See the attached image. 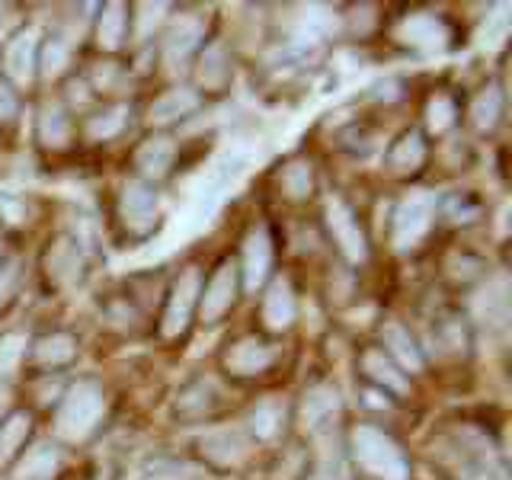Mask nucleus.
Instances as JSON below:
<instances>
[{
	"label": "nucleus",
	"instance_id": "f257e3e1",
	"mask_svg": "<svg viewBox=\"0 0 512 480\" xmlns=\"http://www.w3.org/2000/svg\"><path fill=\"white\" fill-rule=\"evenodd\" d=\"M346 448L365 480H410V458L388 429L375 423L352 426Z\"/></svg>",
	"mask_w": 512,
	"mask_h": 480
},
{
	"label": "nucleus",
	"instance_id": "f03ea898",
	"mask_svg": "<svg viewBox=\"0 0 512 480\" xmlns=\"http://www.w3.org/2000/svg\"><path fill=\"white\" fill-rule=\"evenodd\" d=\"M106 388L96 378H77L55 404V442H87L106 416Z\"/></svg>",
	"mask_w": 512,
	"mask_h": 480
},
{
	"label": "nucleus",
	"instance_id": "7ed1b4c3",
	"mask_svg": "<svg viewBox=\"0 0 512 480\" xmlns=\"http://www.w3.org/2000/svg\"><path fill=\"white\" fill-rule=\"evenodd\" d=\"M436 205H439V196H436V192H426V189H413L394 205L391 244H394L397 253H410L429 237L432 224L439 221L436 218Z\"/></svg>",
	"mask_w": 512,
	"mask_h": 480
},
{
	"label": "nucleus",
	"instance_id": "20e7f679",
	"mask_svg": "<svg viewBox=\"0 0 512 480\" xmlns=\"http://www.w3.org/2000/svg\"><path fill=\"white\" fill-rule=\"evenodd\" d=\"M205 32H208L205 16H199V13L173 16L164 29V36H160V42L154 45V55L160 58V64H164L170 74H180L205 48Z\"/></svg>",
	"mask_w": 512,
	"mask_h": 480
},
{
	"label": "nucleus",
	"instance_id": "39448f33",
	"mask_svg": "<svg viewBox=\"0 0 512 480\" xmlns=\"http://www.w3.org/2000/svg\"><path fill=\"white\" fill-rule=\"evenodd\" d=\"M240 295H244V288H240L237 260L224 256V260L212 272H208V279H202L196 320L202 327H218L221 320L237 308Z\"/></svg>",
	"mask_w": 512,
	"mask_h": 480
},
{
	"label": "nucleus",
	"instance_id": "423d86ee",
	"mask_svg": "<svg viewBox=\"0 0 512 480\" xmlns=\"http://www.w3.org/2000/svg\"><path fill=\"white\" fill-rule=\"evenodd\" d=\"M202 279H205V272L199 266H186L183 272H176L173 285L167 288L164 314H160V336H164V340H180L192 327L196 308H199Z\"/></svg>",
	"mask_w": 512,
	"mask_h": 480
},
{
	"label": "nucleus",
	"instance_id": "0eeeda50",
	"mask_svg": "<svg viewBox=\"0 0 512 480\" xmlns=\"http://www.w3.org/2000/svg\"><path fill=\"white\" fill-rule=\"evenodd\" d=\"M279 352L266 336L244 333L237 340L228 343V349L221 352V368L224 375L234 381H250V378H263L269 368H276Z\"/></svg>",
	"mask_w": 512,
	"mask_h": 480
},
{
	"label": "nucleus",
	"instance_id": "6e6552de",
	"mask_svg": "<svg viewBox=\"0 0 512 480\" xmlns=\"http://www.w3.org/2000/svg\"><path fill=\"white\" fill-rule=\"evenodd\" d=\"M324 218H327V234L336 244V253H340L349 266H362L372 250H368V237H365V228L356 215V208L340 196H330L327 208H324Z\"/></svg>",
	"mask_w": 512,
	"mask_h": 480
},
{
	"label": "nucleus",
	"instance_id": "1a4fd4ad",
	"mask_svg": "<svg viewBox=\"0 0 512 480\" xmlns=\"http://www.w3.org/2000/svg\"><path fill=\"white\" fill-rule=\"evenodd\" d=\"M292 416L308 436H327L343 416V397L330 381H314L311 388H304Z\"/></svg>",
	"mask_w": 512,
	"mask_h": 480
},
{
	"label": "nucleus",
	"instance_id": "9d476101",
	"mask_svg": "<svg viewBox=\"0 0 512 480\" xmlns=\"http://www.w3.org/2000/svg\"><path fill=\"white\" fill-rule=\"evenodd\" d=\"M272 266H276V240H272L266 224H253L247 231L244 244H240V288L250 292H260V288L272 279Z\"/></svg>",
	"mask_w": 512,
	"mask_h": 480
},
{
	"label": "nucleus",
	"instance_id": "9b49d317",
	"mask_svg": "<svg viewBox=\"0 0 512 480\" xmlns=\"http://www.w3.org/2000/svg\"><path fill=\"white\" fill-rule=\"evenodd\" d=\"M119 218L132 240H148L160 228V205H157V189L141 183V180H125L122 196H119Z\"/></svg>",
	"mask_w": 512,
	"mask_h": 480
},
{
	"label": "nucleus",
	"instance_id": "f8f14e48",
	"mask_svg": "<svg viewBox=\"0 0 512 480\" xmlns=\"http://www.w3.org/2000/svg\"><path fill=\"white\" fill-rule=\"evenodd\" d=\"M253 439L247 436L244 426H221V429H208L205 436L196 442L199 458L208 464L212 471H234L240 468L250 452H253Z\"/></svg>",
	"mask_w": 512,
	"mask_h": 480
},
{
	"label": "nucleus",
	"instance_id": "ddd939ff",
	"mask_svg": "<svg viewBox=\"0 0 512 480\" xmlns=\"http://www.w3.org/2000/svg\"><path fill=\"white\" fill-rule=\"evenodd\" d=\"M42 272L55 288H74L87 272V247L74 234H58L42 253Z\"/></svg>",
	"mask_w": 512,
	"mask_h": 480
},
{
	"label": "nucleus",
	"instance_id": "4468645a",
	"mask_svg": "<svg viewBox=\"0 0 512 480\" xmlns=\"http://www.w3.org/2000/svg\"><path fill=\"white\" fill-rule=\"evenodd\" d=\"M176 157H180V144H176L167 132H154L144 138L138 148L132 151V173L135 180L157 186L164 183L176 167Z\"/></svg>",
	"mask_w": 512,
	"mask_h": 480
},
{
	"label": "nucleus",
	"instance_id": "2eb2a0df",
	"mask_svg": "<svg viewBox=\"0 0 512 480\" xmlns=\"http://www.w3.org/2000/svg\"><path fill=\"white\" fill-rule=\"evenodd\" d=\"M378 336H381L384 356H388L400 368V372H404V375H423L426 372L429 359L423 352V343L410 333V327L404 324V320H397V317L381 320Z\"/></svg>",
	"mask_w": 512,
	"mask_h": 480
},
{
	"label": "nucleus",
	"instance_id": "dca6fc26",
	"mask_svg": "<svg viewBox=\"0 0 512 480\" xmlns=\"http://www.w3.org/2000/svg\"><path fill=\"white\" fill-rule=\"evenodd\" d=\"M359 375L365 388H375L381 394H388L391 400H404L413 391L410 375L400 372V368L384 356L381 346H365L359 352Z\"/></svg>",
	"mask_w": 512,
	"mask_h": 480
},
{
	"label": "nucleus",
	"instance_id": "f3484780",
	"mask_svg": "<svg viewBox=\"0 0 512 480\" xmlns=\"http://www.w3.org/2000/svg\"><path fill=\"white\" fill-rule=\"evenodd\" d=\"M298 320V298H295V288L288 276H272L263 285V298H260V324L266 333L279 336L288 333L295 327Z\"/></svg>",
	"mask_w": 512,
	"mask_h": 480
},
{
	"label": "nucleus",
	"instance_id": "a211bd4d",
	"mask_svg": "<svg viewBox=\"0 0 512 480\" xmlns=\"http://www.w3.org/2000/svg\"><path fill=\"white\" fill-rule=\"evenodd\" d=\"M471 346H474V327L461 311H439L432 317L429 346H423V352L432 349L436 356L461 359V356H468Z\"/></svg>",
	"mask_w": 512,
	"mask_h": 480
},
{
	"label": "nucleus",
	"instance_id": "6ab92c4d",
	"mask_svg": "<svg viewBox=\"0 0 512 480\" xmlns=\"http://www.w3.org/2000/svg\"><path fill=\"white\" fill-rule=\"evenodd\" d=\"M39 45L42 32L39 29H20L16 36L4 45V80L13 87H26L39 74Z\"/></svg>",
	"mask_w": 512,
	"mask_h": 480
},
{
	"label": "nucleus",
	"instance_id": "aec40b11",
	"mask_svg": "<svg viewBox=\"0 0 512 480\" xmlns=\"http://www.w3.org/2000/svg\"><path fill=\"white\" fill-rule=\"evenodd\" d=\"M64 471V448L52 439H36L10 464V480H58Z\"/></svg>",
	"mask_w": 512,
	"mask_h": 480
},
{
	"label": "nucleus",
	"instance_id": "412c9836",
	"mask_svg": "<svg viewBox=\"0 0 512 480\" xmlns=\"http://www.w3.org/2000/svg\"><path fill=\"white\" fill-rule=\"evenodd\" d=\"M221 404H224V394L218 388V381L199 375L176 391L173 413L186 423H202V420H212V416L221 410Z\"/></svg>",
	"mask_w": 512,
	"mask_h": 480
},
{
	"label": "nucleus",
	"instance_id": "4be33fe9",
	"mask_svg": "<svg viewBox=\"0 0 512 480\" xmlns=\"http://www.w3.org/2000/svg\"><path fill=\"white\" fill-rule=\"evenodd\" d=\"M471 327H487V330H506L509 324V279L503 276H487L480 285V292L471 301Z\"/></svg>",
	"mask_w": 512,
	"mask_h": 480
},
{
	"label": "nucleus",
	"instance_id": "5701e85b",
	"mask_svg": "<svg viewBox=\"0 0 512 480\" xmlns=\"http://www.w3.org/2000/svg\"><path fill=\"white\" fill-rule=\"evenodd\" d=\"M77 336H71L68 330H52V333H42L36 340L29 343L26 352V362L39 372H61V368L74 365L77 359Z\"/></svg>",
	"mask_w": 512,
	"mask_h": 480
},
{
	"label": "nucleus",
	"instance_id": "b1692460",
	"mask_svg": "<svg viewBox=\"0 0 512 480\" xmlns=\"http://www.w3.org/2000/svg\"><path fill=\"white\" fill-rule=\"evenodd\" d=\"M397 39L416 48V52H442L452 42V29L445 26L442 16H432V13H413L407 20H400L397 26Z\"/></svg>",
	"mask_w": 512,
	"mask_h": 480
},
{
	"label": "nucleus",
	"instance_id": "393cba45",
	"mask_svg": "<svg viewBox=\"0 0 512 480\" xmlns=\"http://www.w3.org/2000/svg\"><path fill=\"white\" fill-rule=\"evenodd\" d=\"M288 420H292V407L282 397H263L247 410V420L240 426L247 429V436L253 442H276L282 439Z\"/></svg>",
	"mask_w": 512,
	"mask_h": 480
},
{
	"label": "nucleus",
	"instance_id": "a878e982",
	"mask_svg": "<svg viewBox=\"0 0 512 480\" xmlns=\"http://www.w3.org/2000/svg\"><path fill=\"white\" fill-rule=\"evenodd\" d=\"M205 103V96H199L192 87H170L167 93H160L148 109V125L157 132H167L170 125L189 119L192 112H199Z\"/></svg>",
	"mask_w": 512,
	"mask_h": 480
},
{
	"label": "nucleus",
	"instance_id": "bb28decb",
	"mask_svg": "<svg viewBox=\"0 0 512 480\" xmlns=\"http://www.w3.org/2000/svg\"><path fill=\"white\" fill-rule=\"evenodd\" d=\"M234 80V64H231V52L221 42L205 45L196 55V90L199 96L205 93H224Z\"/></svg>",
	"mask_w": 512,
	"mask_h": 480
},
{
	"label": "nucleus",
	"instance_id": "cd10ccee",
	"mask_svg": "<svg viewBox=\"0 0 512 480\" xmlns=\"http://www.w3.org/2000/svg\"><path fill=\"white\" fill-rule=\"evenodd\" d=\"M74 135H77L74 112L61 100H48L39 109V119H36V141L42 144V148L64 151V148H71Z\"/></svg>",
	"mask_w": 512,
	"mask_h": 480
},
{
	"label": "nucleus",
	"instance_id": "c85d7f7f",
	"mask_svg": "<svg viewBox=\"0 0 512 480\" xmlns=\"http://www.w3.org/2000/svg\"><path fill=\"white\" fill-rule=\"evenodd\" d=\"M429 157V144H426V135L420 128H407V132H400L391 148L384 151V167L394 176H404V173H413L426 164Z\"/></svg>",
	"mask_w": 512,
	"mask_h": 480
},
{
	"label": "nucleus",
	"instance_id": "c756f323",
	"mask_svg": "<svg viewBox=\"0 0 512 480\" xmlns=\"http://www.w3.org/2000/svg\"><path fill=\"white\" fill-rule=\"evenodd\" d=\"M128 119H132V106L128 103H106L103 109L90 112V116L84 119V125H80V132H84V138L90 141H112L119 138L125 132Z\"/></svg>",
	"mask_w": 512,
	"mask_h": 480
},
{
	"label": "nucleus",
	"instance_id": "7c9ffc66",
	"mask_svg": "<svg viewBox=\"0 0 512 480\" xmlns=\"http://www.w3.org/2000/svg\"><path fill=\"white\" fill-rule=\"evenodd\" d=\"M96 45L106 55H116L128 45V7L125 4H106L96 16Z\"/></svg>",
	"mask_w": 512,
	"mask_h": 480
},
{
	"label": "nucleus",
	"instance_id": "2f4dec72",
	"mask_svg": "<svg viewBox=\"0 0 512 480\" xmlns=\"http://www.w3.org/2000/svg\"><path fill=\"white\" fill-rule=\"evenodd\" d=\"M32 413L29 410H13L0 420V468H10V464L20 458L32 436Z\"/></svg>",
	"mask_w": 512,
	"mask_h": 480
},
{
	"label": "nucleus",
	"instance_id": "473e14b6",
	"mask_svg": "<svg viewBox=\"0 0 512 480\" xmlns=\"http://www.w3.org/2000/svg\"><path fill=\"white\" fill-rule=\"evenodd\" d=\"M503 109H506V96H503V87L496 84H487L484 90H480L474 100H471V125L477 128V132H493L496 125H500V119H503Z\"/></svg>",
	"mask_w": 512,
	"mask_h": 480
},
{
	"label": "nucleus",
	"instance_id": "72a5a7b5",
	"mask_svg": "<svg viewBox=\"0 0 512 480\" xmlns=\"http://www.w3.org/2000/svg\"><path fill=\"white\" fill-rule=\"evenodd\" d=\"M279 189H282L285 199L308 202L314 196V167H311V160H304V157L285 160L282 170H279Z\"/></svg>",
	"mask_w": 512,
	"mask_h": 480
},
{
	"label": "nucleus",
	"instance_id": "f704fd0d",
	"mask_svg": "<svg viewBox=\"0 0 512 480\" xmlns=\"http://www.w3.org/2000/svg\"><path fill=\"white\" fill-rule=\"evenodd\" d=\"M445 279H452L455 285H471L487 276V260L471 250H452L442 263Z\"/></svg>",
	"mask_w": 512,
	"mask_h": 480
},
{
	"label": "nucleus",
	"instance_id": "c9c22d12",
	"mask_svg": "<svg viewBox=\"0 0 512 480\" xmlns=\"http://www.w3.org/2000/svg\"><path fill=\"white\" fill-rule=\"evenodd\" d=\"M436 218L452 221V224H474L477 218H484V202L471 192H452V196H439Z\"/></svg>",
	"mask_w": 512,
	"mask_h": 480
},
{
	"label": "nucleus",
	"instance_id": "e433bc0d",
	"mask_svg": "<svg viewBox=\"0 0 512 480\" xmlns=\"http://www.w3.org/2000/svg\"><path fill=\"white\" fill-rule=\"evenodd\" d=\"M71 68V45L64 36L52 32V36H42L39 45V74L45 80H58L64 71Z\"/></svg>",
	"mask_w": 512,
	"mask_h": 480
},
{
	"label": "nucleus",
	"instance_id": "4c0bfd02",
	"mask_svg": "<svg viewBox=\"0 0 512 480\" xmlns=\"http://www.w3.org/2000/svg\"><path fill=\"white\" fill-rule=\"evenodd\" d=\"M458 116H461V109H458V100L452 93H436L426 103V125H429V132H436V135L455 128Z\"/></svg>",
	"mask_w": 512,
	"mask_h": 480
},
{
	"label": "nucleus",
	"instance_id": "58836bf2",
	"mask_svg": "<svg viewBox=\"0 0 512 480\" xmlns=\"http://www.w3.org/2000/svg\"><path fill=\"white\" fill-rule=\"evenodd\" d=\"M26 352L29 340L23 333H4L0 336V378H13L20 375V368L26 365Z\"/></svg>",
	"mask_w": 512,
	"mask_h": 480
},
{
	"label": "nucleus",
	"instance_id": "ea45409f",
	"mask_svg": "<svg viewBox=\"0 0 512 480\" xmlns=\"http://www.w3.org/2000/svg\"><path fill=\"white\" fill-rule=\"evenodd\" d=\"M16 288H20V263L16 260L0 263V308L16 295Z\"/></svg>",
	"mask_w": 512,
	"mask_h": 480
},
{
	"label": "nucleus",
	"instance_id": "a19ab883",
	"mask_svg": "<svg viewBox=\"0 0 512 480\" xmlns=\"http://www.w3.org/2000/svg\"><path fill=\"white\" fill-rule=\"evenodd\" d=\"M16 116H20V93L0 77V122H13Z\"/></svg>",
	"mask_w": 512,
	"mask_h": 480
},
{
	"label": "nucleus",
	"instance_id": "79ce46f5",
	"mask_svg": "<svg viewBox=\"0 0 512 480\" xmlns=\"http://www.w3.org/2000/svg\"><path fill=\"white\" fill-rule=\"evenodd\" d=\"M0 215H4L7 221H13V224H20L26 218V202L10 196V192H4V196H0Z\"/></svg>",
	"mask_w": 512,
	"mask_h": 480
},
{
	"label": "nucleus",
	"instance_id": "37998d69",
	"mask_svg": "<svg viewBox=\"0 0 512 480\" xmlns=\"http://www.w3.org/2000/svg\"><path fill=\"white\" fill-rule=\"evenodd\" d=\"M7 413H13V391H10V384L0 378V420H4Z\"/></svg>",
	"mask_w": 512,
	"mask_h": 480
},
{
	"label": "nucleus",
	"instance_id": "c03bdc74",
	"mask_svg": "<svg viewBox=\"0 0 512 480\" xmlns=\"http://www.w3.org/2000/svg\"><path fill=\"white\" fill-rule=\"evenodd\" d=\"M0 263H7V247H4V234H0Z\"/></svg>",
	"mask_w": 512,
	"mask_h": 480
}]
</instances>
